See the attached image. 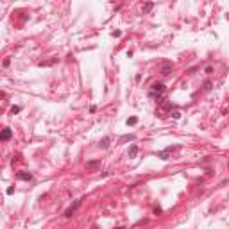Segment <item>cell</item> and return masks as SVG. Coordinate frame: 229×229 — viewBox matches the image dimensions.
I'll return each instance as SVG.
<instances>
[{
	"mask_svg": "<svg viewBox=\"0 0 229 229\" xmlns=\"http://www.w3.org/2000/svg\"><path fill=\"white\" fill-rule=\"evenodd\" d=\"M149 93L163 95V93H165V84H161V82H154V84L150 86V91H149Z\"/></svg>",
	"mask_w": 229,
	"mask_h": 229,
	"instance_id": "cell-1",
	"label": "cell"
},
{
	"mask_svg": "<svg viewBox=\"0 0 229 229\" xmlns=\"http://www.w3.org/2000/svg\"><path fill=\"white\" fill-rule=\"evenodd\" d=\"M161 109H163V111H167V109H170V104H168V102H167V104H163V106H161Z\"/></svg>",
	"mask_w": 229,
	"mask_h": 229,
	"instance_id": "cell-16",
	"label": "cell"
},
{
	"mask_svg": "<svg viewBox=\"0 0 229 229\" xmlns=\"http://www.w3.org/2000/svg\"><path fill=\"white\" fill-rule=\"evenodd\" d=\"M16 113H20V106H13L11 107V114H16Z\"/></svg>",
	"mask_w": 229,
	"mask_h": 229,
	"instance_id": "cell-13",
	"label": "cell"
},
{
	"mask_svg": "<svg viewBox=\"0 0 229 229\" xmlns=\"http://www.w3.org/2000/svg\"><path fill=\"white\" fill-rule=\"evenodd\" d=\"M136 122H138V118H136V116H131L129 120H127V125H134Z\"/></svg>",
	"mask_w": 229,
	"mask_h": 229,
	"instance_id": "cell-12",
	"label": "cell"
},
{
	"mask_svg": "<svg viewBox=\"0 0 229 229\" xmlns=\"http://www.w3.org/2000/svg\"><path fill=\"white\" fill-rule=\"evenodd\" d=\"M172 72V63H165V65L161 66V74L163 75H168Z\"/></svg>",
	"mask_w": 229,
	"mask_h": 229,
	"instance_id": "cell-5",
	"label": "cell"
},
{
	"mask_svg": "<svg viewBox=\"0 0 229 229\" xmlns=\"http://www.w3.org/2000/svg\"><path fill=\"white\" fill-rule=\"evenodd\" d=\"M13 136V131L9 129V127H6V129H2V132H0V140L2 141H7L9 138Z\"/></svg>",
	"mask_w": 229,
	"mask_h": 229,
	"instance_id": "cell-4",
	"label": "cell"
},
{
	"mask_svg": "<svg viewBox=\"0 0 229 229\" xmlns=\"http://www.w3.org/2000/svg\"><path fill=\"white\" fill-rule=\"evenodd\" d=\"M204 90H211V82H209V81L204 82Z\"/></svg>",
	"mask_w": 229,
	"mask_h": 229,
	"instance_id": "cell-14",
	"label": "cell"
},
{
	"mask_svg": "<svg viewBox=\"0 0 229 229\" xmlns=\"http://www.w3.org/2000/svg\"><path fill=\"white\" fill-rule=\"evenodd\" d=\"M136 154H138V147H136V145H131V149H129V158H134Z\"/></svg>",
	"mask_w": 229,
	"mask_h": 229,
	"instance_id": "cell-7",
	"label": "cell"
},
{
	"mask_svg": "<svg viewBox=\"0 0 229 229\" xmlns=\"http://www.w3.org/2000/svg\"><path fill=\"white\" fill-rule=\"evenodd\" d=\"M9 63H11V59H9V57L4 59V66H9Z\"/></svg>",
	"mask_w": 229,
	"mask_h": 229,
	"instance_id": "cell-17",
	"label": "cell"
},
{
	"mask_svg": "<svg viewBox=\"0 0 229 229\" xmlns=\"http://www.w3.org/2000/svg\"><path fill=\"white\" fill-rule=\"evenodd\" d=\"M99 165H100V159H95V161H88V163H86V167L93 168V167H99Z\"/></svg>",
	"mask_w": 229,
	"mask_h": 229,
	"instance_id": "cell-8",
	"label": "cell"
},
{
	"mask_svg": "<svg viewBox=\"0 0 229 229\" xmlns=\"http://www.w3.org/2000/svg\"><path fill=\"white\" fill-rule=\"evenodd\" d=\"M134 140V134H123L120 140H118V143H125V141H132Z\"/></svg>",
	"mask_w": 229,
	"mask_h": 229,
	"instance_id": "cell-6",
	"label": "cell"
},
{
	"mask_svg": "<svg viewBox=\"0 0 229 229\" xmlns=\"http://www.w3.org/2000/svg\"><path fill=\"white\" fill-rule=\"evenodd\" d=\"M152 7H154V4H152V2H147V4L143 6V13H149V11H150Z\"/></svg>",
	"mask_w": 229,
	"mask_h": 229,
	"instance_id": "cell-10",
	"label": "cell"
},
{
	"mask_svg": "<svg viewBox=\"0 0 229 229\" xmlns=\"http://www.w3.org/2000/svg\"><path fill=\"white\" fill-rule=\"evenodd\" d=\"M100 147H102V149H107V147H109V138H104L102 141H100Z\"/></svg>",
	"mask_w": 229,
	"mask_h": 229,
	"instance_id": "cell-11",
	"label": "cell"
},
{
	"mask_svg": "<svg viewBox=\"0 0 229 229\" xmlns=\"http://www.w3.org/2000/svg\"><path fill=\"white\" fill-rule=\"evenodd\" d=\"M91 229H99V227H91Z\"/></svg>",
	"mask_w": 229,
	"mask_h": 229,
	"instance_id": "cell-18",
	"label": "cell"
},
{
	"mask_svg": "<svg viewBox=\"0 0 229 229\" xmlns=\"http://www.w3.org/2000/svg\"><path fill=\"white\" fill-rule=\"evenodd\" d=\"M81 202H82V199H79V200H75V202L72 204L70 208L66 209V211H65V217H72V215H74V211H75V209H77V208H79V206H81Z\"/></svg>",
	"mask_w": 229,
	"mask_h": 229,
	"instance_id": "cell-2",
	"label": "cell"
},
{
	"mask_svg": "<svg viewBox=\"0 0 229 229\" xmlns=\"http://www.w3.org/2000/svg\"><path fill=\"white\" fill-rule=\"evenodd\" d=\"M16 177H18L20 181H31V179H32V174H31V172H25V170H22V172H18V174H16Z\"/></svg>",
	"mask_w": 229,
	"mask_h": 229,
	"instance_id": "cell-3",
	"label": "cell"
},
{
	"mask_svg": "<svg viewBox=\"0 0 229 229\" xmlns=\"http://www.w3.org/2000/svg\"><path fill=\"white\" fill-rule=\"evenodd\" d=\"M158 158H161V159H165V161H167V159H168V150H163V152H158Z\"/></svg>",
	"mask_w": 229,
	"mask_h": 229,
	"instance_id": "cell-9",
	"label": "cell"
},
{
	"mask_svg": "<svg viewBox=\"0 0 229 229\" xmlns=\"http://www.w3.org/2000/svg\"><path fill=\"white\" fill-rule=\"evenodd\" d=\"M172 116H174V118H176V120H177V118L181 116V113H179V111H174V113H172Z\"/></svg>",
	"mask_w": 229,
	"mask_h": 229,
	"instance_id": "cell-15",
	"label": "cell"
}]
</instances>
